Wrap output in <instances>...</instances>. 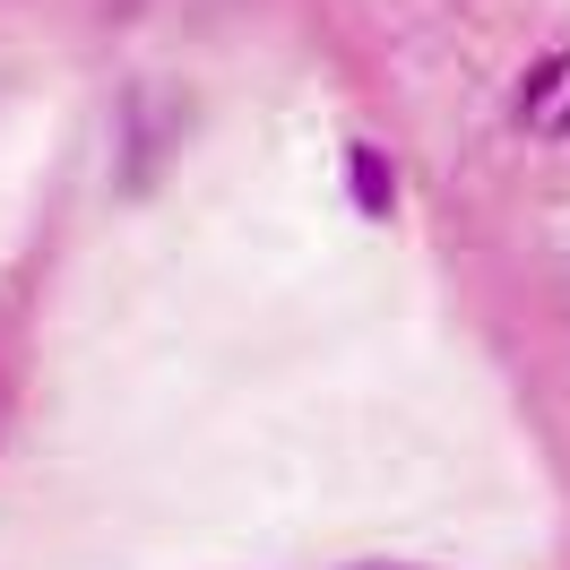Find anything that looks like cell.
I'll return each instance as SVG.
<instances>
[{"mask_svg":"<svg viewBox=\"0 0 570 570\" xmlns=\"http://www.w3.org/2000/svg\"><path fill=\"white\" fill-rule=\"evenodd\" d=\"M510 121H519L528 139H544V147L570 139V43H544L528 70H519V87H510Z\"/></svg>","mask_w":570,"mask_h":570,"instance_id":"obj_1","label":"cell"},{"mask_svg":"<svg viewBox=\"0 0 570 570\" xmlns=\"http://www.w3.org/2000/svg\"><path fill=\"white\" fill-rule=\"evenodd\" d=\"M337 181H346L355 216H372V225H390V216H397V165H390V147L346 139V147H337Z\"/></svg>","mask_w":570,"mask_h":570,"instance_id":"obj_2","label":"cell"},{"mask_svg":"<svg viewBox=\"0 0 570 570\" xmlns=\"http://www.w3.org/2000/svg\"><path fill=\"white\" fill-rule=\"evenodd\" d=\"M363 570H415V562H363Z\"/></svg>","mask_w":570,"mask_h":570,"instance_id":"obj_3","label":"cell"}]
</instances>
